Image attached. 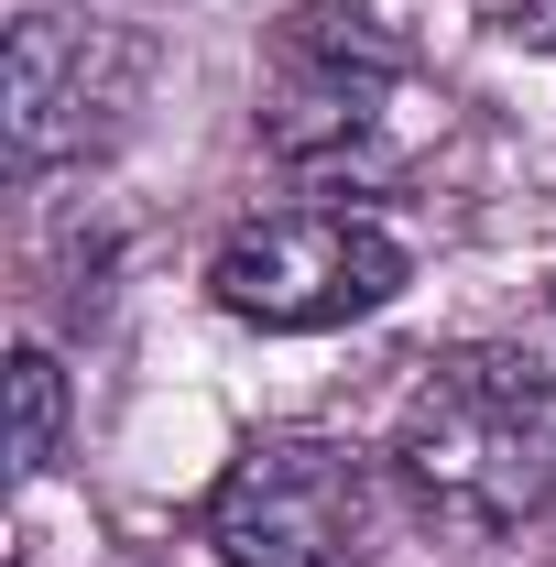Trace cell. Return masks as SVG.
Masks as SVG:
<instances>
[{"label": "cell", "instance_id": "obj_1", "mask_svg": "<svg viewBox=\"0 0 556 567\" xmlns=\"http://www.w3.org/2000/svg\"><path fill=\"white\" fill-rule=\"evenodd\" d=\"M393 481L447 535H513L556 502V371L535 350H436L393 404Z\"/></svg>", "mask_w": 556, "mask_h": 567}, {"label": "cell", "instance_id": "obj_2", "mask_svg": "<svg viewBox=\"0 0 556 567\" xmlns=\"http://www.w3.org/2000/svg\"><path fill=\"white\" fill-rule=\"evenodd\" d=\"M447 132V99L425 66L371 22V11H295L262 66V153L295 186L371 197L393 175H415Z\"/></svg>", "mask_w": 556, "mask_h": 567}, {"label": "cell", "instance_id": "obj_3", "mask_svg": "<svg viewBox=\"0 0 556 567\" xmlns=\"http://www.w3.org/2000/svg\"><path fill=\"white\" fill-rule=\"evenodd\" d=\"M393 492H404L393 458L317 436V425H284L218 470L197 535L218 546V567H371L393 535Z\"/></svg>", "mask_w": 556, "mask_h": 567}, {"label": "cell", "instance_id": "obj_4", "mask_svg": "<svg viewBox=\"0 0 556 567\" xmlns=\"http://www.w3.org/2000/svg\"><path fill=\"white\" fill-rule=\"evenodd\" d=\"M208 295H218V317H240V328L317 339V328H349V317H371V306L404 295V240L371 208H349V197L274 208V218H251V229L218 240Z\"/></svg>", "mask_w": 556, "mask_h": 567}, {"label": "cell", "instance_id": "obj_5", "mask_svg": "<svg viewBox=\"0 0 556 567\" xmlns=\"http://www.w3.org/2000/svg\"><path fill=\"white\" fill-rule=\"evenodd\" d=\"M132 110H142V33L66 22V11L11 22V164L22 175L121 142Z\"/></svg>", "mask_w": 556, "mask_h": 567}, {"label": "cell", "instance_id": "obj_6", "mask_svg": "<svg viewBox=\"0 0 556 567\" xmlns=\"http://www.w3.org/2000/svg\"><path fill=\"white\" fill-rule=\"evenodd\" d=\"M66 458V371L55 350H11V470L44 481Z\"/></svg>", "mask_w": 556, "mask_h": 567}]
</instances>
